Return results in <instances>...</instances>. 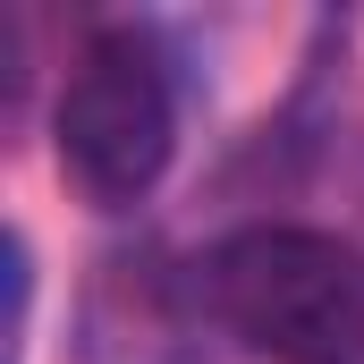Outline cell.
I'll return each instance as SVG.
<instances>
[{
    "mask_svg": "<svg viewBox=\"0 0 364 364\" xmlns=\"http://www.w3.org/2000/svg\"><path fill=\"white\" fill-rule=\"evenodd\" d=\"M203 296L237 348L272 364H364V246L331 229H237L203 255Z\"/></svg>",
    "mask_w": 364,
    "mask_h": 364,
    "instance_id": "obj_1",
    "label": "cell"
},
{
    "mask_svg": "<svg viewBox=\"0 0 364 364\" xmlns=\"http://www.w3.org/2000/svg\"><path fill=\"white\" fill-rule=\"evenodd\" d=\"M51 136H60V170L77 178L85 203H102V212L144 203L178 153V85H170V60L153 51V34H127V26L93 34L60 85Z\"/></svg>",
    "mask_w": 364,
    "mask_h": 364,
    "instance_id": "obj_2",
    "label": "cell"
}]
</instances>
